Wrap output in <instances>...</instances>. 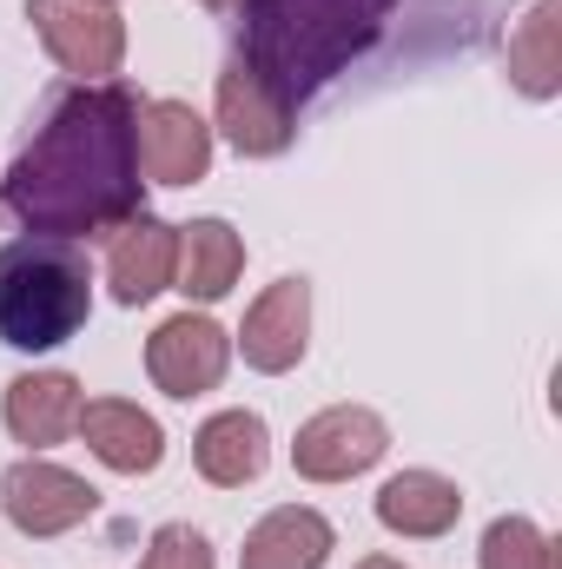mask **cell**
Instances as JSON below:
<instances>
[{
	"label": "cell",
	"instance_id": "8",
	"mask_svg": "<svg viewBox=\"0 0 562 569\" xmlns=\"http://www.w3.org/2000/svg\"><path fill=\"white\" fill-rule=\"evenodd\" d=\"M219 133L232 140L239 159H279L291 146V133H298V107L245 53H232L225 73H219Z\"/></svg>",
	"mask_w": 562,
	"mask_h": 569
},
{
	"label": "cell",
	"instance_id": "10",
	"mask_svg": "<svg viewBox=\"0 0 562 569\" xmlns=\"http://www.w3.org/2000/svg\"><path fill=\"white\" fill-rule=\"evenodd\" d=\"M239 351H245V365L265 371V378L298 371L304 351H311V279L265 284V291L252 298L245 325H239Z\"/></svg>",
	"mask_w": 562,
	"mask_h": 569
},
{
	"label": "cell",
	"instance_id": "7",
	"mask_svg": "<svg viewBox=\"0 0 562 569\" xmlns=\"http://www.w3.org/2000/svg\"><path fill=\"white\" fill-rule=\"evenodd\" d=\"M225 365H232V331H225L219 318H205V311H179V318H165V325L145 338V371H152V385H159L165 398H179V405L219 391Z\"/></svg>",
	"mask_w": 562,
	"mask_h": 569
},
{
	"label": "cell",
	"instance_id": "9",
	"mask_svg": "<svg viewBox=\"0 0 562 569\" xmlns=\"http://www.w3.org/2000/svg\"><path fill=\"white\" fill-rule=\"evenodd\" d=\"M133 146H140V172L152 186H199L212 172V127L185 100H140Z\"/></svg>",
	"mask_w": 562,
	"mask_h": 569
},
{
	"label": "cell",
	"instance_id": "13",
	"mask_svg": "<svg viewBox=\"0 0 562 569\" xmlns=\"http://www.w3.org/2000/svg\"><path fill=\"white\" fill-rule=\"evenodd\" d=\"M73 430H80L87 450H93L107 470H120V477H152V470L165 463V430H159V418L140 411V405H127V398H87Z\"/></svg>",
	"mask_w": 562,
	"mask_h": 569
},
{
	"label": "cell",
	"instance_id": "21",
	"mask_svg": "<svg viewBox=\"0 0 562 569\" xmlns=\"http://www.w3.org/2000/svg\"><path fill=\"white\" fill-rule=\"evenodd\" d=\"M358 569H404V563H398V557H364Z\"/></svg>",
	"mask_w": 562,
	"mask_h": 569
},
{
	"label": "cell",
	"instance_id": "22",
	"mask_svg": "<svg viewBox=\"0 0 562 569\" xmlns=\"http://www.w3.org/2000/svg\"><path fill=\"white\" fill-rule=\"evenodd\" d=\"M199 7H212V13H232V7H245V0H199Z\"/></svg>",
	"mask_w": 562,
	"mask_h": 569
},
{
	"label": "cell",
	"instance_id": "20",
	"mask_svg": "<svg viewBox=\"0 0 562 569\" xmlns=\"http://www.w3.org/2000/svg\"><path fill=\"white\" fill-rule=\"evenodd\" d=\"M140 569H212V543H205V530H192V523H159L152 530V543H145Z\"/></svg>",
	"mask_w": 562,
	"mask_h": 569
},
{
	"label": "cell",
	"instance_id": "1",
	"mask_svg": "<svg viewBox=\"0 0 562 569\" xmlns=\"http://www.w3.org/2000/svg\"><path fill=\"white\" fill-rule=\"evenodd\" d=\"M133 113L140 93L120 80L67 87L0 179L7 219L40 239H107L113 226L145 212Z\"/></svg>",
	"mask_w": 562,
	"mask_h": 569
},
{
	"label": "cell",
	"instance_id": "5",
	"mask_svg": "<svg viewBox=\"0 0 562 569\" xmlns=\"http://www.w3.org/2000/svg\"><path fill=\"white\" fill-rule=\"evenodd\" d=\"M391 450V425L371 405H331L318 418H304L291 437V470L304 483H351L364 470H378Z\"/></svg>",
	"mask_w": 562,
	"mask_h": 569
},
{
	"label": "cell",
	"instance_id": "17",
	"mask_svg": "<svg viewBox=\"0 0 562 569\" xmlns=\"http://www.w3.org/2000/svg\"><path fill=\"white\" fill-rule=\"evenodd\" d=\"M245 272V239L225 219H192L179 226V266H172V291H185L192 305H219Z\"/></svg>",
	"mask_w": 562,
	"mask_h": 569
},
{
	"label": "cell",
	"instance_id": "12",
	"mask_svg": "<svg viewBox=\"0 0 562 569\" xmlns=\"http://www.w3.org/2000/svg\"><path fill=\"white\" fill-rule=\"evenodd\" d=\"M80 378L73 371H20L0 398V425L13 430V443L27 450H53L67 443L73 425H80Z\"/></svg>",
	"mask_w": 562,
	"mask_h": 569
},
{
	"label": "cell",
	"instance_id": "11",
	"mask_svg": "<svg viewBox=\"0 0 562 569\" xmlns=\"http://www.w3.org/2000/svg\"><path fill=\"white\" fill-rule=\"evenodd\" d=\"M172 266H179V226H165L159 212H133L127 226L107 232V284L127 311L152 305L172 284Z\"/></svg>",
	"mask_w": 562,
	"mask_h": 569
},
{
	"label": "cell",
	"instance_id": "3",
	"mask_svg": "<svg viewBox=\"0 0 562 569\" xmlns=\"http://www.w3.org/2000/svg\"><path fill=\"white\" fill-rule=\"evenodd\" d=\"M93 318V266L73 239H13L0 246V345L60 351Z\"/></svg>",
	"mask_w": 562,
	"mask_h": 569
},
{
	"label": "cell",
	"instance_id": "6",
	"mask_svg": "<svg viewBox=\"0 0 562 569\" xmlns=\"http://www.w3.org/2000/svg\"><path fill=\"white\" fill-rule=\"evenodd\" d=\"M0 510H7V523H13L20 537L47 543V537L80 530V523L100 510V490H93L80 470H67V463L20 457V463L0 477Z\"/></svg>",
	"mask_w": 562,
	"mask_h": 569
},
{
	"label": "cell",
	"instance_id": "4",
	"mask_svg": "<svg viewBox=\"0 0 562 569\" xmlns=\"http://www.w3.org/2000/svg\"><path fill=\"white\" fill-rule=\"evenodd\" d=\"M27 20H33L47 60L60 73H73V87L113 80L127 60V20L100 0H27Z\"/></svg>",
	"mask_w": 562,
	"mask_h": 569
},
{
	"label": "cell",
	"instance_id": "23",
	"mask_svg": "<svg viewBox=\"0 0 562 569\" xmlns=\"http://www.w3.org/2000/svg\"><path fill=\"white\" fill-rule=\"evenodd\" d=\"M100 7H113V0H100Z\"/></svg>",
	"mask_w": 562,
	"mask_h": 569
},
{
	"label": "cell",
	"instance_id": "2",
	"mask_svg": "<svg viewBox=\"0 0 562 569\" xmlns=\"http://www.w3.org/2000/svg\"><path fill=\"white\" fill-rule=\"evenodd\" d=\"M398 0H245V60L284 100H311L351 60L378 47Z\"/></svg>",
	"mask_w": 562,
	"mask_h": 569
},
{
	"label": "cell",
	"instance_id": "16",
	"mask_svg": "<svg viewBox=\"0 0 562 569\" xmlns=\"http://www.w3.org/2000/svg\"><path fill=\"white\" fill-rule=\"evenodd\" d=\"M456 517H463V490L443 477V470H398V477H384V490H378V523L391 530V537H450L456 530Z\"/></svg>",
	"mask_w": 562,
	"mask_h": 569
},
{
	"label": "cell",
	"instance_id": "19",
	"mask_svg": "<svg viewBox=\"0 0 562 569\" xmlns=\"http://www.w3.org/2000/svg\"><path fill=\"white\" fill-rule=\"evenodd\" d=\"M476 563L483 569H556V543H550V530L530 523V517H496V523L483 530Z\"/></svg>",
	"mask_w": 562,
	"mask_h": 569
},
{
	"label": "cell",
	"instance_id": "14",
	"mask_svg": "<svg viewBox=\"0 0 562 569\" xmlns=\"http://www.w3.org/2000/svg\"><path fill=\"white\" fill-rule=\"evenodd\" d=\"M192 463H199L205 483L245 490V483H259L265 463H272V430H265L259 411H245V405L212 411V418L199 425V437H192Z\"/></svg>",
	"mask_w": 562,
	"mask_h": 569
},
{
	"label": "cell",
	"instance_id": "18",
	"mask_svg": "<svg viewBox=\"0 0 562 569\" xmlns=\"http://www.w3.org/2000/svg\"><path fill=\"white\" fill-rule=\"evenodd\" d=\"M562 0H536L516 33H510V87L523 100H556L562 93Z\"/></svg>",
	"mask_w": 562,
	"mask_h": 569
},
{
	"label": "cell",
	"instance_id": "15",
	"mask_svg": "<svg viewBox=\"0 0 562 569\" xmlns=\"http://www.w3.org/2000/svg\"><path fill=\"white\" fill-rule=\"evenodd\" d=\"M338 550V530L324 510L311 503H279L265 510L252 530H245V550H239V569H324Z\"/></svg>",
	"mask_w": 562,
	"mask_h": 569
}]
</instances>
